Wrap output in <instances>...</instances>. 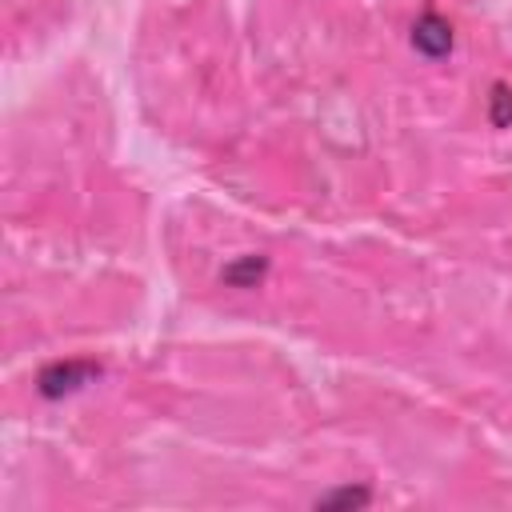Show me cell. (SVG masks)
<instances>
[{
	"instance_id": "1",
	"label": "cell",
	"mask_w": 512,
	"mask_h": 512,
	"mask_svg": "<svg viewBox=\"0 0 512 512\" xmlns=\"http://www.w3.org/2000/svg\"><path fill=\"white\" fill-rule=\"evenodd\" d=\"M92 376H100V368H96L92 360H56V364H48V368L40 372L36 388H40V396L56 400V396L76 392V388H80V384H88Z\"/></svg>"
},
{
	"instance_id": "2",
	"label": "cell",
	"mask_w": 512,
	"mask_h": 512,
	"mask_svg": "<svg viewBox=\"0 0 512 512\" xmlns=\"http://www.w3.org/2000/svg\"><path fill=\"white\" fill-rule=\"evenodd\" d=\"M412 44H416V52H424V56H448L452 52V24L444 20V16H436V12H428V16H420L416 20V28H412Z\"/></svg>"
},
{
	"instance_id": "3",
	"label": "cell",
	"mask_w": 512,
	"mask_h": 512,
	"mask_svg": "<svg viewBox=\"0 0 512 512\" xmlns=\"http://www.w3.org/2000/svg\"><path fill=\"white\" fill-rule=\"evenodd\" d=\"M268 272V260L264 256H240L224 268V284H236V288H256V280Z\"/></svg>"
},
{
	"instance_id": "4",
	"label": "cell",
	"mask_w": 512,
	"mask_h": 512,
	"mask_svg": "<svg viewBox=\"0 0 512 512\" xmlns=\"http://www.w3.org/2000/svg\"><path fill=\"white\" fill-rule=\"evenodd\" d=\"M372 500V492L368 488H336V492H328V496H320L316 500V508H364Z\"/></svg>"
},
{
	"instance_id": "5",
	"label": "cell",
	"mask_w": 512,
	"mask_h": 512,
	"mask_svg": "<svg viewBox=\"0 0 512 512\" xmlns=\"http://www.w3.org/2000/svg\"><path fill=\"white\" fill-rule=\"evenodd\" d=\"M488 120H492L496 128H508V124H512V88H508V84H492Z\"/></svg>"
}]
</instances>
